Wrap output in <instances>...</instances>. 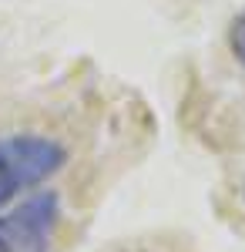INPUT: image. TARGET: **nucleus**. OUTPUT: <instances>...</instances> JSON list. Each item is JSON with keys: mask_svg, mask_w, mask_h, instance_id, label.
I'll return each instance as SVG.
<instances>
[{"mask_svg": "<svg viewBox=\"0 0 245 252\" xmlns=\"http://www.w3.org/2000/svg\"><path fill=\"white\" fill-rule=\"evenodd\" d=\"M61 165H64V148L51 138H0V205L27 189H37Z\"/></svg>", "mask_w": 245, "mask_h": 252, "instance_id": "f257e3e1", "label": "nucleus"}, {"mask_svg": "<svg viewBox=\"0 0 245 252\" xmlns=\"http://www.w3.org/2000/svg\"><path fill=\"white\" fill-rule=\"evenodd\" d=\"M57 222V195L40 192L0 215V252H51V232Z\"/></svg>", "mask_w": 245, "mask_h": 252, "instance_id": "f03ea898", "label": "nucleus"}, {"mask_svg": "<svg viewBox=\"0 0 245 252\" xmlns=\"http://www.w3.org/2000/svg\"><path fill=\"white\" fill-rule=\"evenodd\" d=\"M228 44H232L235 58H239V61L245 64V14L232 20V31H228Z\"/></svg>", "mask_w": 245, "mask_h": 252, "instance_id": "7ed1b4c3", "label": "nucleus"}]
</instances>
